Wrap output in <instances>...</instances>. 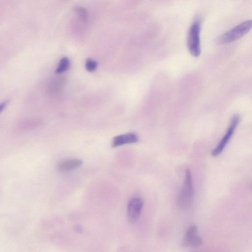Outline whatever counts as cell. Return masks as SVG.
<instances>
[{"label": "cell", "mask_w": 252, "mask_h": 252, "mask_svg": "<svg viewBox=\"0 0 252 252\" xmlns=\"http://www.w3.org/2000/svg\"><path fill=\"white\" fill-rule=\"evenodd\" d=\"M194 197V190L191 172L187 170L184 182L178 198V205L183 210H188L191 206Z\"/></svg>", "instance_id": "obj_1"}, {"label": "cell", "mask_w": 252, "mask_h": 252, "mask_svg": "<svg viewBox=\"0 0 252 252\" xmlns=\"http://www.w3.org/2000/svg\"><path fill=\"white\" fill-rule=\"evenodd\" d=\"M252 28V20H247L222 35L219 42L222 44L233 42L246 34Z\"/></svg>", "instance_id": "obj_2"}, {"label": "cell", "mask_w": 252, "mask_h": 252, "mask_svg": "<svg viewBox=\"0 0 252 252\" xmlns=\"http://www.w3.org/2000/svg\"><path fill=\"white\" fill-rule=\"evenodd\" d=\"M200 23L196 20L190 28L187 41L189 52L194 57H198L200 54Z\"/></svg>", "instance_id": "obj_3"}, {"label": "cell", "mask_w": 252, "mask_h": 252, "mask_svg": "<svg viewBox=\"0 0 252 252\" xmlns=\"http://www.w3.org/2000/svg\"><path fill=\"white\" fill-rule=\"evenodd\" d=\"M240 121V116L235 115L232 118L230 125L218 145L212 151V155L214 157L219 155L230 141Z\"/></svg>", "instance_id": "obj_4"}, {"label": "cell", "mask_w": 252, "mask_h": 252, "mask_svg": "<svg viewBox=\"0 0 252 252\" xmlns=\"http://www.w3.org/2000/svg\"><path fill=\"white\" fill-rule=\"evenodd\" d=\"M143 205V201L139 197H133L129 201L127 209V216L130 223L135 224L138 221Z\"/></svg>", "instance_id": "obj_5"}, {"label": "cell", "mask_w": 252, "mask_h": 252, "mask_svg": "<svg viewBox=\"0 0 252 252\" xmlns=\"http://www.w3.org/2000/svg\"><path fill=\"white\" fill-rule=\"evenodd\" d=\"M197 227L191 226L187 231L183 239V244L186 247H197L203 243V240L197 234Z\"/></svg>", "instance_id": "obj_6"}, {"label": "cell", "mask_w": 252, "mask_h": 252, "mask_svg": "<svg viewBox=\"0 0 252 252\" xmlns=\"http://www.w3.org/2000/svg\"><path fill=\"white\" fill-rule=\"evenodd\" d=\"M138 141L137 136L134 133H128L116 136L112 141V146L117 147L125 144L136 143Z\"/></svg>", "instance_id": "obj_7"}, {"label": "cell", "mask_w": 252, "mask_h": 252, "mask_svg": "<svg viewBox=\"0 0 252 252\" xmlns=\"http://www.w3.org/2000/svg\"><path fill=\"white\" fill-rule=\"evenodd\" d=\"M82 164V161L80 159H70L60 163L57 167V169L60 172H69L78 168Z\"/></svg>", "instance_id": "obj_8"}, {"label": "cell", "mask_w": 252, "mask_h": 252, "mask_svg": "<svg viewBox=\"0 0 252 252\" xmlns=\"http://www.w3.org/2000/svg\"><path fill=\"white\" fill-rule=\"evenodd\" d=\"M70 66V59L67 58H63L59 63L58 68L56 70L57 73H62L69 69Z\"/></svg>", "instance_id": "obj_9"}, {"label": "cell", "mask_w": 252, "mask_h": 252, "mask_svg": "<svg viewBox=\"0 0 252 252\" xmlns=\"http://www.w3.org/2000/svg\"><path fill=\"white\" fill-rule=\"evenodd\" d=\"M97 67V62L91 58L87 59L85 62L86 69L90 72L95 71Z\"/></svg>", "instance_id": "obj_10"}, {"label": "cell", "mask_w": 252, "mask_h": 252, "mask_svg": "<svg viewBox=\"0 0 252 252\" xmlns=\"http://www.w3.org/2000/svg\"><path fill=\"white\" fill-rule=\"evenodd\" d=\"M75 11L83 19H86L88 17L87 11L82 7L76 6L75 8Z\"/></svg>", "instance_id": "obj_11"}, {"label": "cell", "mask_w": 252, "mask_h": 252, "mask_svg": "<svg viewBox=\"0 0 252 252\" xmlns=\"http://www.w3.org/2000/svg\"><path fill=\"white\" fill-rule=\"evenodd\" d=\"M7 105V102H4L1 106V111L2 112Z\"/></svg>", "instance_id": "obj_12"}]
</instances>
